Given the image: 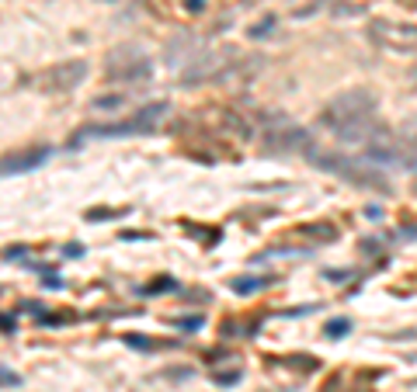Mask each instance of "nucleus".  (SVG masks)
I'll return each instance as SVG.
<instances>
[{
  "mask_svg": "<svg viewBox=\"0 0 417 392\" xmlns=\"http://www.w3.org/2000/svg\"><path fill=\"white\" fill-rule=\"evenodd\" d=\"M170 288H174V281H157V285L146 288V295H160V292H170Z\"/></svg>",
  "mask_w": 417,
  "mask_h": 392,
  "instance_id": "obj_20",
  "label": "nucleus"
},
{
  "mask_svg": "<svg viewBox=\"0 0 417 392\" xmlns=\"http://www.w3.org/2000/svg\"><path fill=\"white\" fill-rule=\"evenodd\" d=\"M240 70V52H202L195 56V63L181 73L184 87H199V83H219V80L233 77Z\"/></svg>",
  "mask_w": 417,
  "mask_h": 392,
  "instance_id": "obj_5",
  "label": "nucleus"
},
{
  "mask_svg": "<svg viewBox=\"0 0 417 392\" xmlns=\"http://www.w3.org/2000/svg\"><path fill=\"white\" fill-rule=\"evenodd\" d=\"M320 125L334 132L344 146H365V139L375 132L379 118H375V94L365 87H355L348 94H337L327 101V108L320 112Z\"/></svg>",
  "mask_w": 417,
  "mask_h": 392,
  "instance_id": "obj_1",
  "label": "nucleus"
},
{
  "mask_svg": "<svg viewBox=\"0 0 417 392\" xmlns=\"http://www.w3.org/2000/svg\"><path fill=\"white\" fill-rule=\"evenodd\" d=\"M257 125H261V150L268 153H303L313 146V136L292 121L286 112H261L257 115Z\"/></svg>",
  "mask_w": 417,
  "mask_h": 392,
  "instance_id": "obj_3",
  "label": "nucleus"
},
{
  "mask_svg": "<svg viewBox=\"0 0 417 392\" xmlns=\"http://www.w3.org/2000/svg\"><path fill=\"white\" fill-rule=\"evenodd\" d=\"M303 236H313V239L331 243L334 236H337V230H331V226H303Z\"/></svg>",
  "mask_w": 417,
  "mask_h": 392,
  "instance_id": "obj_14",
  "label": "nucleus"
},
{
  "mask_svg": "<svg viewBox=\"0 0 417 392\" xmlns=\"http://www.w3.org/2000/svg\"><path fill=\"white\" fill-rule=\"evenodd\" d=\"M404 170H417V129L404 136Z\"/></svg>",
  "mask_w": 417,
  "mask_h": 392,
  "instance_id": "obj_12",
  "label": "nucleus"
},
{
  "mask_svg": "<svg viewBox=\"0 0 417 392\" xmlns=\"http://www.w3.org/2000/svg\"><path fill=\"white\" fill-rule=\"evenodd\" d=\"M14 326V319H7V316H0V330H11Z\"/></svg>",
  "mask_w": 417,
  "mask_h": 392,
  "instance_id": "obj_24",
  "label": "nucleus"
},
{
  "mask_svg": "<svg viewBox=\"0 0 417 392\" xmlns=\"http://www.w3.org/2000/svg\"><path fill=\"white\" fill-rule=\"evenodd\" d=\"M83 77H87V63L83 59H63L56 66H49L39 77V87L49 90V94H66L74 87H81Z\"/></svg>",
  "mask_w": 417,
  "mask_h": 392,
  "instance_id": "obj_9",
  "label": "nucleus"
},
{
  "mask_svg": "<svg viewBox=\"0 0 417 392\" xmlns=\"http://www.w3.org/2000/svg\"><path fill=\"white\" fill-rule=\"evenodd\" d=\"M184 11L199 14V11H206V0H184Z\"/></svg>",
  "mask_w": 417,
  "mask_h": 392,
  "instance_id": "obj_22",
  "label": "nucleus"
},
{
  "mask_svg": "<svg viewBox=\"0 0 417 392\" xmlns=\"http://www.w3.org/2000/svg\"><path fill=\"white\" fill-rule=\"evenodd\" d=\"M105 73H108V80H115V83H143V80L153 77V63L139 49L129 45V49H115L108 56Z\"/></svg>",
  "mask_w": 417,
  "mask_h": 392,
  "instance_id": "obj_6",
  "label": "nucleus"
},
{
  "mask_svg": "<svg viewBox=\"0 0 417 392\" xmlns=\"http://www.w3.org/2000/svg\"><path fill=\"white\" fill-rule=\"evenodd\" d=\"M125 105V94H108V97H94V108L105 112V108H122Z\"/></svg>",
  "mask_w": 417,
  "mask_h": 392,
  "instance_id": "obj_15",
  "label": "nucleus"
},
{
  "mask_svg": "<svg viewBox=\"0 0 417 392\" xmlns=\"http://www.w3.org/2000/svg\"><path fill=\"white\" fill-rule=\"evenodd\" d=\"M306 160L317 167V170H324V174H334V177H341V181H348V184H355V188H369V191H386L389 184H386V177H382V170L369 163V160L362 157H344V153H334V150H320L317 143L306 150Z\"/></svg>",
  "mask_w": 417,
  "mask_h": 392,
  "instance_id": "obj_2",
  "label": "nucleus"
},
{
  "mask_svg": "<svg viewBox=\"0 0 417 392\" xmlns=\"http://www.w3.org/2000/svg\"><path fill=\"white\" fill-rule=\"evenodd\" d=\"M268 285H271V278H257V275L233 278V281H230V288H233L237 295H254V292H261V288H268Z\"/></svg>",
  "mask_w": 417,
  "mask_h": 392,
  "instance_id": "obj_11",
  "label": "nucleus"
},
{
  "mask_svg": "<svg viewBox=\"0 0 417 392\" xmlns=\"http://www.w3.org/2000/svg\"><path fill=\"white\" fill-rule=\"evenodd\" d=\"M400 4H417V0H400Z\"/></svg>",
  "mask_w": 417,
  "mask_h": 392,
  "instance_id": "obj_25",
  "label": "nucleus"
},
{
  "mask_svg": "<svg viewBox=\"0 0 417 392\" xmlns=\"http://www.w3.org/2000/svg\"><path fill=\"white\" fill-rule=\"evenodd\" d=\"M324 333H327L331 340H341L344 333H351V319H348V316H337V319H331V323L324 326Z\"/></svg>",
  "mask_w": 417,
  "mask_h": 392,
  "instance_id": "obj_13",
  "label": "nucleus"
},
{
  "mask_svg": "<svg viewBox=\"0 0 417 392\" xmlns=\"http://www.w3.org/2000/svg\"><path fill=\"white\" fill-rule=\"evenodd\" d=\"M216 382H219V386H233V382H240V372H226V375H216Z\"/></svg>",
  "mask_w": 417,
  "mask_h": 392,
  "instance_id": "obj_21",
  "label": "nucleus"
},
{
  "mask_svg": "<svg viewBox=\"0 0 417 392\" xmlns=\"http://www.w3.org/2000/svg\"><path fill=\"white\" fill-rule=\"evenodd\" d=\"M129 208H90L87 219H115V215H125Z\"/></svg>",
  "mask_w": 417,
  "mask_h": 392,
  "instance_id": "obj_16",
  "label": "nucleus"
},
{
  "mask_svg": "<svg viewBox=\"0 0 417 392\" xmlns=\"http://www.w3.org/2000/svg\"><path fill=\"white\" fill-rule=\"evenodd\" d=\"M174 323H177L181 330H199V326H202V319H199V316H184V319H174Z\"/></svg>",
  "mask_w": 417,
  "mask_h": 392,
  "instance_id": "obj_19",
  "label": "nucleus"
},
{
  "mask_svg": "<svg viewBox=\"0 0 417 392\" xmlns=\"http://www.w3.org/2000/svg\"><path fill=\"white\" fill-rule=\"evenodd\" d=\"M167 118V105L157 101V105H143L139 112H132V118L125 121H115V125H87L74 136V146H81L83 139H115V136H143V132H153L160 121Z\"/></svg>",
  "mask_w": 417,
  "mask_h": 392,
  "instance_id": "obj_4",
  "label": "nucleus"
},
{
  "mask_svg": "<svg viewBox=\"0 0 417 392\" xmlns=\"http://www.w3.org/2000/svg\"><path fill=\"white\" fill-rule=\"evenodd\" d=\"M63 254H66V257H81V254H83V247H81V243H74V247H66Z\"/></svg>",
  "mask_w": 417,
  "mask_h": 392,
  "instance_id": "obj_23",
  "label": "nucleus"
},
{
  "mask_svg": "<svg viewBox=\"0 0 417 392\" xmlns=\"http://www.w3.org/2000/svg\"><path fill=\"white\" fill-rule=\"evenodd\" d=\"M414 195H417V181H414Z\"/></svg>",
  "mask_w": 417,
  "mask_h": 392,
  "instance_id": "obj_26",
  "label": "nucleus"
},
{
  "mask_svg": "<svg viewBox=\"0 0 417 392\" xmlns=\"http://www.w3.org/2000/svg\"><path fill=\"white\" fill-rule=\"evenodd\" d=\"M271 28H275V18H264V21H257V25L250 28V39H261V35H271Z\"/></svg>",
  "mask_w": 417,
  "mask_h": 392,
  "instance_id": "obj_17",
  "label": "nucleus"
},
{
  "mask_svg": "<svg viewBox=\"0 0 417 392\" xmlns=\"http://www.w3.org/2000/svg\"><path fill=\"white\" fill-rule=\"evenodd\" d=\"M365 160L375 163L379 170H393V167H404V136H397L393 129L386 125H375V132L365 139Z\"/></svg>",
  "mask_w": 417,
  "mask_h": 392,
  "instance_id": "obj_7",
  "label": "nucleus"
},
{
  "mask_svg": "<svg viewBox=\"0 0 417 392\" xmlns=\"http://www.w3.org/2000/svg\"><path fill=\"white\" fill-rule=\"evenodd\" d=\"M0 386H21V375H18V372L0 368Z\"/></svg>",
  "mask_w": 417,
  "mask_h": 392,
  "instance_id": "obj_18",
  "label": "nucleus"
},
{
  "mask_svg": "<svg viewBox=\"0 0 417 392\" xmlns=\"http://www.w3.org/2000/svg\"><path fill=\"white\" fill-rule=\"evenodd\" d=\"M369 39L389 52H417V25H397V21H372Z\"/></svg>",
  "mask_w": 417,
  "mask_h": 392,
  "instance_id": "obj_8",
  "label": "nucleus"
},
{
  "mask_svg": "<svg viewBox=\"0 0 417 392\" xmlns=\"http://www.w3.org/2000/svg\"><path fill=\"white\" fill-rule=\"evenodd\" d=\"M49 160L45 146H32V150H21V153H11V157L0 160V177H14V174H28Z\"/></svg>",
  "mask_w": 417,
  "mask_h": 392,
  "instance_id": "obj_10",
  "label": "nucleus"
}]
</instances>
